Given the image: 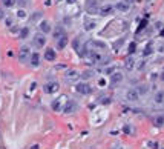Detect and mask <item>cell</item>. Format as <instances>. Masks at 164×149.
Returning <instances> with one entry per match:
<instances>
[{"label":"cell","mask_w":164,"mask_h":149,"mask_svg":"<svg viewBox=\"0 0 164 149\" xmlns=\"http://www.w3.org/2000/svg\"><path fill=\"white\" fill-rule=\"evenodd\" d=\"M75 91L78 94H81V95H91L94 92V88L89 83H78V85H75Z\"/></svg>","instance_id":"cell-1"},{"label":"cell","mask_w":164,"mask_h":149,"mask_svg":"<svg viewBox=\"0 0 164 149\" xmlns=\"http://www.w3.org/2000/svg\"><path fill=\"white\" fill-rule=\"evenodd\" d=\"M32 45H34L35 48H38V49L43 48V46L46 45V37H45L43 34H37V35L34 37V40H32Z\"/></svg>","instance_id":"cell-2"},{"label":"cell","mask_w":164,"mask_h":149,"mask_svg":"<svg viewBox=\"0 0 164 149\" xmlns=\"http://www.w3.org/2000/svg\"><path fill=\"white\" fill-rule=\"evenodd\" d=\"M86 9L89 12H97L100 9V3L98 0H87L86 2Z\"/></svg>","instance_id":"cell-3"},{"label":"cell","mask_w":164,"mask_h":149,"mask_svg":"<svg viewBox=\"0 0 164 149\" xmlns=\"http://www.w3.org/2000/svg\"><path fill=\"white\" fill-rule=\"evenodd\" d=\"M123 82V74L121 72H114L110 74V86H117L118 83Z\"/></svg>","instance_id":"cell-4"},{"label":"cell","mask_w":164,"mask_h":149,"mask_svg":"<svg viewBox=\"0 0 164 149\" xmlns=\"http://www.w3.org/2000/svg\"><path fill=\"white\" fill-rule=\"evenodd\" d=\"M31 56V52H29V48L28 46H23V48H20V54H19V60L22 63H25L26 60H28V57Z\"/></svg>","instance_id":"cell-5"},{"label":"cell","mask_w":164,"mask_h":149,"mask_svg":"<svg viewBox=\"0 0 164 149\" xmlns=\"http://www.w3.org/2000/svg\"><path fill=\"white\" fill-rule=\"evenodd\" d=\"M140 95L141 94L138 92V89H130V91H127V94H126V98L129 102H136L140 98Z\"/></svg>","instance_id":"cell-6"},{"label":"cell","mask_w":164,"mask_h":149,"mask_svg":"<svg viewBox=\"0 0 164 149\" xmlns=\"http://www.w3.org/2000/svg\"><path fill=\"white\" fill-rule=\"evenodd\" d=\"M58 89H60V86H58V83H57V82L45 85V92H48V94H54V92L58 91Z\"/></svg>","instance_id":"cell-7"},{"label":"cell","mask_w":164,"mask_h":149,"mask_svg":"<svg viewBox=\"0 0 164 149\" xmlns=\"http://www.w3.org/2000/svg\"><path fill=\"white\" fill-rule=\"evenodd\" d=\"M75 109H77V103H75L74 100H68L65 108H63V111L66 112V114H71V112H74Z\"/></svg>","instance_id":"cell-8"},{"label":"cell","mask_w":164,"mask_h":149,"mask_svg":"<svg viewBox=\"0 0 164 149\" xmlns=\"http://www.w3.org/2000/svg\"><path fill=\"white\" fill-rule=\"evenodd\" d=\"M45 58L48 62H54L55 58H57V52L54 51V49H46V52H45Z\"/></svg>","instance_id":"cell-9"},{"label":"cell","mask_w":164,"mask_h":149,"mask_svg":"<svg viewBox=\"0 0 164 149\" xmlns=\"http://www.w3.org/2000/svg\"><path fill=\"white\" fill-rule=\"evenodd\" d=\"M40 29H42V33L48 34V33H51V25L48 23L46 20H42L40 22Z\"/></svg>","instance_id":"cell-10"},{"label":"cell","mask_w":164,"mask_h":149,"mask_svg":"<svg viewBox=\"0 0 164 149\" xmlns=\"http://www.w3.org/2000/svg\"><path fill=\"white\" fill-rule=\"evenodd\" d=\"M66 45H68V37H66V34H65L63 37L58 39V42H57V48H58V49H65Z\"/></svg>","instance_id":"cell-11"},{"label":"cell","mask_w":164,"mask_h":149,"mask_svg":"<svg viewBox=\"0 0 164 149\" xmlns=\"http://www.w3.org/2000/svg\"><path fill=\"white\" fill-rule=\"evenodd\" d=\"M31 65L32 66H38L40 65V54L38 52L31 54Z\"/></svg>","instance_id":"cell-12"},{"label":"cell","mask_w":164,"mask_h":149,"mask_svg":"<svg viewBox=\"0 0 164 149\" xmlns=\"http://www.w3.org/2000/svg\"><path fill=\"white\" fill-rule=\"evenodd\" d=\"M134 66H135V60L132 57H127L126 62H124V68L127 71H130V69H134Z\"/></svg>","instance_id":"cell-13"},{"label":"cell","mask_w":164,"mask_h":149,"mask_svg":"<svg viewBox=\"0 0 164 149\" xmlns=\"http://www.w3.org/2000/svg\"><path fill=\"white\" fill-rule=\"evenodd\" d=\"M153 100H155V103H158V105H161V103H164V91H159V92H157V94H155Z\"/></svg>","instance_id":"cell-14"},{"label":"cell","mask_w":164,"mask_h":149,"mask_svg":"<svg viewBox=\"0 0 164 149\" xmlns=\"http://www.w3.org/2000/svg\"><path fill=\"white\" fill-rule=\"evenodd\" d=\"M117 9L121 11V12H126L127 9H129V3H127V2H120V3H117Z\"/></svg>","instance_id":"cell-15"},{"label":"cell","mask_w":164,"mask_h":149,"mask_svg":"<svg viewBox=\"0 0 164 149\" xmlns=\"http://www.w3.org/2000/svg\"><path fill=\"white\" fill-rule=\"evenodd\" d=\"M65 35V31H63V28H61V26H57V28L54 29V39H57L58 40L60 37H63Z\"/></svg>","instance_id":"cell-16"},{"label":"cell","mask_w":164,"mask_h":149,"mask_svg":"<svg viewBox=\"0 0 164 149\" xmlns=\"http://www.w3.org/2000/svg\"><path fill=\"white\" fill-rule=\"evenodd\" d=\"M98 11H100V14H101V16H108L109 12H112V6L108 5V6H104V8H100Z\"/></svg>","instance_id":"cell-17"},{"label":"cell","mask_w":164,"mask_h":149,"mask_svg":"<svg viewBox=\"0 0 164 149\" xmlns=\"http://www.w3.org/2000/svg\"><path fill=\"white\" fill-rule=\"evenodd\" d=\"M52 109L54 111H60L61 109V100L60 98H57V100L52 102Z\"/></svg>","instance_id":"cell-18"},{"label":"cell","mask_w":164,"mask_h":149,"mask_svg":"<svg viewBox=\"0 0 164 149\" xmlns=\"http://www.w3.org/2000/svg\"><path fill=\"white\" fill-rule=\"evenodd\" d=\"M153 123L157 125V126H163V125H164V115H159V117H157V119L153 120Z\"/></svg>","instance_id":"cell-19"},{"label":"cell","mask_w":164,"mask_h":149,"mask_svg":"<svg viewBox=\"0 0 164 149\" xmlns=\"http://www.w3.org/2000/svg\"><path fill=\"white\" fill-rule=\"evenodd\" d=\"M28 34H29V28H23L20 31V39H26V37H28Z\"/></svg>","instance_id":"cell-20"},{"label":"cell","mask_w":164,"mask_h":149,"mask_svg":"<svg viewBox=\"0 0 164 149\" xmlns=\"http://www.w3.org/2000/svg\"><path fill=\"white\" fill-rule=\"evenodd\" d=\"M2 3L5 6H8V8H11V6H14V3H15V0H2Z\"/></svg>","instance_id":"cell-21"},{"label":"cell","mask_w":164,"mask_h":149,"mask_svg":"<svg viewBox=\"0 0 164 149\" xmlns=\"http://www.w3.org/2000/svg\"><path fill=\"white\" fill-rule=\"evenodd\" d=\"M72 46H74V49H77L78 52H81V51H80V40H78V39H77V40H74Z\"/></svg>","instance_id":"cell-22"},{"label":"cell","mask_w":164,"mask_h":149,"mask_svg":"<svg viewBox=\"0 0 164 149\" xmlns=\"http://www.w3.org/2000/svg\"><path fill=\"white\" fill-rule=\"evenodd\" d=\"M92 28H95V22H89V23H87V22H86V25H85V29H92Z\"/></svg>","instance_id":"cell-23"},{"label":"cell","mask_w":164,"mask_h":149,"mask_svg":"<svg viewBox=\"0 0 164 149\" xmlns=\"http://www.w3.org/2000/svg\"><path fill=\"white\" fill-rule=\"evenodd\" d=\"M135 48H136V43H135V42H132V43L129 45V52H130V54H134V52H135Z\"/></svg>","instance_id":"cell-24"},{"label":"cell","mask_w":164,"mask_h":149,"mask_svg":"<svg viewBox=\"0 0 164 149\" xmlns=\"http://www.w3.org/2000/svg\"><path fill=\"white\" fill-rule=\"evenodd\" d=\"M81 77H83V79H91V77H92V72H91V71L83 72V74H81Z\"/></svg>","instance_id":"cell-25"},{"label":"cell","mask_w":164,"mask_h":149,"mask_svg":"<svg viewBox=\"0 0 164 149\" xmlns=\"http://www.w3.org/2000/svg\"><path fill=\"white\" fill-rule=\"evenodd\" d=\"M138 92H140V94H146V92H147V86H146V85L140 86V88H138Z\"/></svg>","instance_id":"cell-26"},{"label":"cell","mask_w":164,"mask_h":149,"mask_svg":"<svg viewBox=\"0 0 164 149\" xmlns=\"http://www.w3.org/2000/svg\"><path fill=\"white\" fill-rule=\"evenodd\" d=\"M147 54H152V46H150V45H147L144 49V56H147Z\"/></svg>","instance_id":"cell-27"},{"label":"cell","mask_w":164,"mask_h":149,"mask_svg":"<svg viewBox=\"0 0 164 149\" xmlns=\"http://www.w3.org/2000/svg\"><path fill=\"white\" fill-rule=\"evenodd\" d=\"M42 17V12H35V14L32 16V20H37V19H40Z\"/></svg>","instance_id":"cell-28"},{"label":"cell","mask_w":164,"mask_h":149,"mask_svg":"<svg viewBox=\"0 0 164 149\" xmlns=\"http://www.w3.org/2000/svg\"><path fill=\"white\" fill-rule=\"evenodd\" d=\"M110 100H109V97H103L101 98V103H109Z\"/></svg>","instance_id":"cell-29"},{"label":"cell","mask_w":164,"mask_h":149,"mask_svg":"<svg viewBox=\"0 0 164 149\" xmlns=\"http://www.w3.org/2000/svg\"><path fill=\"white\" fill-rule=\"evenodd\" d=\"M144 26H146V20H143V22H141V25H140V28H138V31H141V29L144 28Z\"/></svg>","instance_id":"cell-30"},{"label":"cell","mask_w":164,"mask_h":149,"mask_svg":"<svg viewBox=\"0 0 164 149\" xmlns=\"http://www.w3.org/2000/svg\"><path fill=\"white\" fill-rule=\"evenodd\" d=\"M19 17H22V19H23V17H25V11H19Z\"/></svg>","instance_id":"cell-31"},{"label":"cell","mask_w":164,"mask_h":149,"mask_svg":"<svg viewBox=\"0 0 164 149\" xmlns=\"http://www.w3.org/2000/svg\"><path fill=\"white\" fill-rule=\"evenodd\" d=\"M19 2L22 3V5H25V3H28V0H19Z\"/></svg>","instance_id":"cell-32"},{"label":"cell","mask_w":164,"mask_h":149,"mask_svg":"<svg viewBox=\"0 0 164 149\" xmlns=\"http://www.w3.org/2000/svg\"><path fill=\"white\" fill-rule=\"evenodd\" d=\"M0 19H3V11H2V8H0Z\"/></svg>","instance_id":"cell-33"},{"label":"cell","mask_w":164,"mask_h":149,"mask_svg":"<svg viewBox=\"0 0 164 149\" xmlns=\"http://www.w3.org/2000/svg\"><path fill=\"white\" fill-rule=\"evenodd\" d=\"M161 35H163V37H164V29H161Z\"/></svg>","instance_id":"cell-34"}]
</instances>
